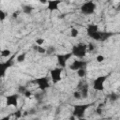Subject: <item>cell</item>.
<instances>
[{"mask_svg": "<svg viewBox=\"0 0 120 120\" xmlns=\"http://www.w3.org/2000/svg\"><path fill=\"white\" fill-rule=\"evenodd\" d=\"M33 49L36 51V52H38V53H46V49L44 48V47H42V46H38V45H34L33 46Z\"/></svg>", "mask_w": 120, "mask_h": 120, "instance_id": "e0dca14e", "label": "cell"}, {"mask_svg": "<svg viewBox=\"0 0 120 120\" xmlns=\"http://www.w3.org/2000/svg\"><path fill=\"white\" fill-rule=\"evenodd\" d=\"M19 97H20L19 94H11V95L7 96V98H6V104H7V106L17 107Z\"/></svg>", "mask_w": 120, "mask_h": 120, "instance_id": "8fae6325", "label": "cell"}, {"mask_svg": "<svg viewBox=\"0 0 120 120\" xmlns=\"http://www.w3.org/2000/svg\"><path fill=\"white\" fill-rule=\"evenodd\" d=\"M116 9H117V10H120V5L117 7V8H116Z\"/></svg>", "mask_w": 120, "mask_h": 120, "instance_id": "ab89813d", "label": "cell"}, {"mask_svg": "<svg viewBox=\"0 0 120 120\" xmlns=\"http://www.w3.org/2000/svg\"><path fill=\"white\" fill-rule=\"evenodd\" d=\"M107 75L98 76L93 82V89L96 91H103L104 90V82L107 80Z\"/></svg>", "mask_w": 120, "mask_h": 120, "instance_id": "3957f363", "label": "cell"}, {"mask_svg": "<svg viewBox=\"0 0 120 120\" xmlns=\"http://www.w3.org/2000/svg\"><path fill=\"white\" fill-rule=\"evenodd\" d=\"M88 62L85 61V60H74L70 65H69V69L70 70H74V71H77L79 69H82V68H85L86 66H87Z\"/></svg>", "mask_w": 120, "mask_h": 120, "instance_id": "52a82bcc", "label": "cell"}, {"mask_svg": "<svg viewBox=\"0 0 120 120\" xmlns=\"http://www.w3.org/2000/svg\"><path fill=\"white\" fill-rule=\"evenodd\" d=\"M102 112H103V109H102L101 107H98V108L96 109V112L100 115V114H102Z\"/></svg>", "mask_w": 120, "mask_h": 120, "instance_id": "d6a6232c", "label": "cell"}, {"mask_svg": "<svg viewBox=\"0 0 120 120\" xmlns=\"http://www.w3.org/2000/svg\"><path fill=\"white\" fill-rule=\"evenodd\" d=\"M25 57H26V53H25V52H22V53H21V54H19V55L17 56L16 60H17V62L22 63V62H23V61L25 60Z\"/></svg>", "mask_w": 120, "mask_h": 120, "instance_id": "44dd1931", "label": "cell"}, {"mask_svg": "<svg viewBox=\"0 0 120 120\" xmlns=\"http://www.w3.org/2000/svg\"><path fill=\"white\" fill-rule=\"evenodd\" d=\"M95 50V45L93 43H88L87 44V52H93Z\"/></svg>", "mask_w": 120, "mask_h": 120, "instance_id": "484cf974", "label": "cell"}, {"mask_svg": "<svg viewBox=\"0 0 120 120\" xmlns=\"http://www.w3.org/2000/svg\"><path fill=\"white\" fill-rule=\"evenodd\" d=\"M47 4H48L47 8L50 11H54V10L59 9L58 6H59V4H61V1L60 0H51V1H48Z\"/></svg>", "mask_w": 120, "mask_h": 120, "instance_id": "7c38bea8", "label": "cell"}, {"mask_svg": "<svg viewBox=\"0 0 120 120\" xmlns=\"http://www.w3.org/2000/svg\"><path fill=\"white\" fill-rule=\"evenodd\" d=\"M26 90H27V89H26V87H25V86H23V85H20V86L18 87V92H19V93H21V94H23Z\"/></svg>", "mask_w": 120, "mask_h": 120, "instance_id": "4316f807", "label": "cell"}, {"mask_svg": "<svg viewBox=\"0 0 120 120\" xmlns=\"http://www.w3.org/2000/svg\"><path fill=\"white\" fill-rule=\"evenodd\" d=\"M73 97H74V98H76V99H81V98H82L81 92H80L79 90L74 91V92H73Z\"/></svg>", "mask_w": 120, "mask_h": 120, "instance_id": "d4e9b609", "label": "cell"}, {"mask_svg": "<svg viewBox=\"0 0 120 120\" xmlns=\"http://www.w3.org/2000/svg\"><path fill=\"white\" fill-rule=\"evenodd\" d=\"M71 52L74 56L78 58H83L87 52V44L81 42V43H78L77 45H74L72 47Z\"/></svg>", "mask_w": 120, "mask_h": 120, "instance_id": "6da1fadb", "label": "cell"}, {"mask_svg": "<svg viewBox=\"0 0 120 120\" xmlns=\"http://www.w3.org/2000/svg\"><path fill=\"white\" fill-rule=\"evenodd\" d=\"M77 75L80 78H84L86 76V68H82V69L77 70Z\"/></svg>", "mask_w": 120, "mask_h": 120, "instance_id": "ffe728a7", "label": "cell"}, {"mask_svg": "<svg viewBox=\"0 0 120 120\" xmlns=\"http://www.w3.org/2000/svg\"><path fill=\"white\" fill-rule=\"evenodd\" d=\"M79 35V31L77 28H71L70 30V36L72 38H77V36Z\"/></svg>", "mask_w": 120, "mask_h": 120, "instance_id": "cb8c5ba5", "label": "cell"}, {"mask_svg": "<svg viewBox=\"0 0 120 120\" xmlns=\"http://www.w3.org/2000/svg\"><path fill=\"white\" fill-rule=\"evenodd\" d=\"M10 54H11V52L8 49H5V50H3L1 52V56L2 57H8Z\"/></svg>", "mask_w": 120, "mask_h": 120, "instance_id": "7402d4cb", "label": "cell"}, {"mask_svg": "<svg viewBox=\"0 0 120 120\" xmlns=\"http://www.w3.org/2000/svg\"><path fill=\"white\" fill-rule=\"evenodd\" d=\"M32 120H40V118H38V117H35V118H33Z\"/></svg>", "mask_w": 120, "mask_h": 120, "instance_id": "74e56055", "label": "cell"}, {"mask_svg": "<svg viewBox=\"0 0 120 120\" xmlns=\"http://www.w3.org/2000/svg\"><path fill=\"white\" fill-rule=\"evenodd\" d=\"M68 120H76V117L73 115V114H71L70 116H69V118H68Z\"/></svg>", "mask_w": 120, "mask_h": 120, "instance_id": "d590c367", "label": "cell"}, {"mask_svg": "<svg viewBox=\"0 0 120 120\" xmlns=\"http://www.w3.org/2000/svg\"><path fill=\"white\" fill-rule=\"evenodd\" d=\"M98 31H99L98 24L90 23V24H88L87 27H86V33H87L88 36H91L92 34H94V33H96V32H98Z\"/></svg>", "mask_w": 120, "mask_h": 120, "instance_id": "4fadbf2b", "label": "cell"}, {"mask_svg": "<svg viewBox=\"0 0 120 120\" xmlns=\"http://www.w3.org/2000/svg\"><path fill=\"white\" fill-rule=\"evenodd\" d=\"M96 4L93 1H87L85 3H83L81 7V11L82 14L84 15H90L93 14L96 10Z\"/></svg>", "mask_w": 120, "mask_h": 120, "instance_id": "277c9868", "label": "cell"}, {"mask_svg": "<svg viewBox=\"0 0 120 120\" xmlns=\"http://www.w3.org/2000/svg\"><path fill=\"white\" fill-rule=\"evenodd\" d=\"M44 94H45V91H40V92L35 94V98H36V99H38V100H41L42 98H44Z\"/></svg>", "mask_w": 120, "mask_h": 120, "instance_id": "603a6c76", "label": "cell"}, {"mask_svg": "<svg viewBox=\"0 0 120 120\" xmlns=\"http://www.w3.org/2000/svg\"><path fill=\"white\" fill-rule=\"evenodd\" d=\"M9 119H10V115H7V116L3 117L1 120H9Z\"/></svg>", "mask_w": 120, "mask_h": 120, "instance_id": "e575fe53", "label": "cell"}, {"mask_svg": "<svg viewBox=\"0 0 120 120\" xmlns=\"http://www.w3.org/2000/svg\"><path fill=\"white\" fill-rule=\"evenodd\" d=\"M93 103H86V104H76L74 105V108H73V112H72V114L80 119V118H83L84 116V113L86 112V110L92 106Z\"/></svg>", "mask_w": 120, "mask_h": 120, "instance_id": "7a4b0ae2", "label": "cell"}, {"mask_svg": "<svg viewBox=\"0 0 120 120\" xmlns=\"http://www.w3.org/2000/svg\"><path fill=\"white\" fill-rule=\"evenodd\" d=\"M78 90L81 92L82 98H87L89 90H88V83L85 81H80L78 85Z\"/></svg>", "mask_w": 120, "mask_h": 120, "instance_id": "30bf717a", "label": "cell"}, {"mask_svg": "<svg viewBox=\"0 0 120 120\" xmlns=\"http://www.w3.org/2000/svg\"><path fill=\"white\" fill-rule=\"evenodd\" d=\"M97 61L98 62V63H101V62H103L104 60H105V58H104V56L103 55H101V54H98V56H97Z\"/></svg>", "mask_w": 120, "mask_h": 120, "instance_id": "f546056e", "label": "cell"}, {"mask_svg": "<svg viewBox=\"0 0 120 120\" xmlns=\"http://www.w3.org/2000/svg\"><path fill=\"white\" fill-rule=\"evenodd\" d=\"M54 52H55V47L54 46H48L46 48V54L47 55L53 54Z\"/></svg>", "mask_w": 120, "mask_h": 120, "instance_id": "ac0fdd59", "label": "cell"}, {"mask_svg": "<svg viewBox=\"0 0 120 120\" xmlns=\"http://www.w3.org/2000/svg\"><path fill=\"white\" fill-rule=\"evenodd\" d=\"M62 71H63L62 68H55L50 71V75H51V78H52L53 83H57L58 82H60L62 80V77H61Z\"/></svg>", "mask_w": 120, "mask_h": 120, "instance_id": "9c48e42d", "label": "cell"}, {"mask_svg": "<svg viewBox=\"0 0 120 120\" xmlns=\"http://www.w3.org/2000/svg\"><path fill=\"white\" fill-rule=\"evenodd\" d=\"M33 82L35 83H37V85H38V87L40 91H45L46 89H48L50 87V81H49V78L47 76L37 78Z\"/></svg>", "mask_w": 120, "mask_h": 120, "instance_id": "5b68a950", "label": "cell"}, {"mask_svg": "<svg viewBox=\"0 0 120 120\" xmlns=\"http://www.w3.org/2000/svg\"><path fill=\"white\" fill-rule=\"evenodd\" d=\"M72 52H68L65 54H56V59H57V63L60 66V68H66L67 66V62L68 60L72 56Z\"/></svg>", "mask_w": 120, "mask_h": 120, "instance_id": "ba28073f", "label": "cell"}, {"mask_svg": "<svg viewBox=\"0 0 120 120\" xmlns=\"http://www.w3.org/2000/svg\"><path fill=\"white\" fill-rule=\"evenodd\" d=\"M44 42H45V39H44V38H38V39L36 40V43H37V45H38V46H41Z\"/></svg>", "mask_w": 120, "mask_h": 120, "instance_id": "f1b7e54d", "label": "cell"}, {"mask_svg": "<svg viewBox=\"0 0 120 120\" xmlns=\"http://www.w3.org/2000/svg\"><path fill=\"white\" fill-rule=\"evenodd\" d=\"M17 15H18V12H14V13L12 14V17H13V18H17Z\"/></svg>", "mask_w": 120, "mask_h": 120, "instance_id": "8d00e7d4", "label": "cell"}, {"mask_svg": "<svg viewBox=\"0 0 120 120\" xmlns=\"http://www.w3.org/2000/svg\"><path fill=\"white\" fill-rule=\"evenodd\" d=\"M109 99L111 100V101H116L120 97H119V95L118 94H116V93H114V92H112V93H111L110 95H109Z\"/></svg>", "mask_w": 120, "mask_h": 120, "instance_id": "d6986e66", "label": "cell"}, {"mask_svg": "<svg viewBox=\"0 0 120 120\" xmlns=\"http://www.w3.org/2000/svg\"><path fill=\"white\" fill-rule=\"evenodd\" d=\"M113 34L111 33V32H107V31H101V38H100V41H105L107 40L109 38H111Z\"/></svg>", "mask_w": 120, "mask_h": 120, "instance_id": "5bb4252c", "label": "cell"}, {"mask_svg": "<svg viewBox=\"0 0 120 120\" xmlns=\"http://www.w3.org/2000/svg\"><path fill=\"white\" fill-rule=\"evenodd\" d=\"M29 114H36V112H37V109L36 108H30L29 110H28V112H27Z\"/></svg>", "mask_w": 120, "mask_h": 120, "instance_id": "1f68e13d", "label": "cell"}, {"mask_svg": "<svg viewBox=\"0 0 120 120\" xmlns=\"http://www.w3.org/2000/svg\"><path fill=\"white\" fill-rule=\"evenodd\" d=\"M14 58H15V56H12L9 59H8L6 62H2L0 64V75H1V77H4L7 69L11 68L14 65Z\"/></svg>", "mask_w": 120, "mask_h": 120, "instance_id": "8992f818", "label": "cell"}, {"mask_svg": "<svg viewBox=\"0 0 120 120\" xmlns=\"http://www.w3.org/2000/svg\"><path fill=\"white\" fill-rule=\"evenodd\" d=\"M78 120H91V119H85V118H80Z\"/></svg>", "mask_w": 120, "mask_h": 120, "instance_id": "f35d334b", "label": "cell"}, {"mask_svg": "<svg viewBox=\"0 0 120 120\" xmlns=\"http://www.w3.org/2000/svg\"><path fill=\"white\" fill-rule=\"evenodd\" d=\"M33 9H34V8L32 6H30V5H24L22 7V12L24 14H30L33 11Z\"/></svg>", "mask_w": 120, "mask_h": 120, "instance_id": "9a60e30c", "label": "cell"}, {"mask_svg": "<svg viewBox=\"0 0 120 120\" xmlns=\"http://www.w3.org/2000/svg\"><path fill=\"white\" fill-rule=\"evenodd\" d=\"M14 115H15L17 118L21 117V115H22V113H21V111H16V112H15V113H14Z\"/></svg>", "mask_w": 120, "mask_h": 120, "instance_id": "836d02e7", "label": "cell"}, {"mask_svg": "<svg viewBox=\"0 0 120 120\" xmlns=\"http://www.w3.org/2000/svg\"><path fill=\"white\" fill-rule=\"evenodd\" d=\"M92 39L94 40H97V41H100V38H101V31H98L94 34H92L91 36H89Z\"/></svg>", "mask_w": 120, "mask_h": 120, "instance_id": "2e32d148", "label": "cell"}, {"mask_svg": "<svg viewBox=\"0 0 120 120\" xmlns=\"http://www.w3.org/2000/svg\"><path fill=\"white\" fill-rule=\"evenodd\" d=\"M5 18H6V12L3 11V10H0V21L1 22H4Z\"/></svg>", "mask_w": 120, "mask_h": 120, "instance_id": "83f0119b", "label": "cell"}, {"mask_svg": "<svg viewBox=\"0 0 120 120\" xmlns=\"http://www.w3.org/2000/svg\"><path fill=\"white\" fill-rule=\"evenodd\" d=\"M23 96H24L25 98H30L32 97V92H31L30 90H26V91L23 93Z\"/></svg>", "mask_w": 120, "mask_h": 120, "instance_id": "4dcf8cb0", "label": "cell"}]
</instances>
